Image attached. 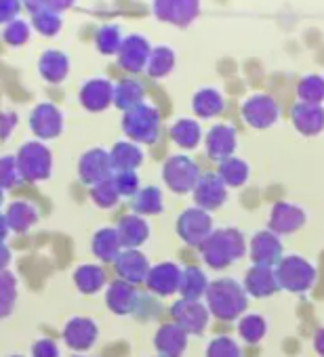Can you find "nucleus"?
<instances>
[{
  "mask_svg": "<svg viewBox=\"0 0 324 357\" xmlns=\"http://www.w3.org/2000/svg\"><path fill=\"white\" fill-rule=\"evenodd\" d=\"M205 296H207L209 313H213L217 319H223V321L240 317L249 305V294L244 292V288L236 280H230V278H221L209 284Z\"/></svg>",
  "mask_w": 324,
  "mask_h": 357,
  "instance_id": "obj_1",
  "label": "nucleus"
},
{
  "mask_svg": "<svg viewBox=\"0 0 324 357\" xmlns=\"http://www.w3.org/2000/svg\"><path fill=\"white\" fill-rule=\"evenodd\" d=\"M246 250L244 238L236 227L213 229V234L200 244L202 261L213 269H226L236 263Z\"/></svg>",
  "mask_w": 324,
  "mask_h": 357,
  "instance_id": "obj_2",
  "label": "nucleus"
},
{
  "mask_svg": "<svg viewBox=\"0 0 324 357\" xmlns=\"http://www.w3.org/2000/svg\"><path fill=\"white\" fill-rule=\"evenodd\" d=\"M17 162V170L24 181L36 183V181H45L51 174V166H53V158L51 151L40 143V141H28L22 145V149L15 155Z\"/></svg>",
  "mask_w": 324,
  "mask_h": 357,
  "instance_id": "obj_3",
  "label": "nucleus"
},
{
  "mask_svg": "<svg viewBox=\"0 0 324 357\" xmlns=\"http://www.w3.org/2000/svg\"><path fill=\"white\" fill-rule=\"evenodd\" d=\"M278 288L286 292H305L316 282V267L301 257H282L274 269Z\"/></svg>",
  "mask_w": 324,
  "mask_h": 357,
  "instance_id": "obj_4",
  "label": "nucleus"
},
{
  "mask_svg": "<svg viewBox=\"0 0 324 357\" xmlns=\"http://www.w3.org/2000/svg\"><path fill=\"white\" fill-rule=\"evenodd\" d=\"M162 178H165L167 188H171V192L188 194V192H194L198 183L200 168L188 155H171L165 162V166H162Z\"/></svg>",
  "mask_w": 324,
  "mask_h": 357,
  "instance_id": "obj_5",
  "label": "nucleus"
},
{
  "mask_svg": "<svg viewBox=\"0 0 324 357\" xmlns=\"http://www.w3.org/2000/svg\"><path fill=\"white\" fill-rule=\"evenodd\" d=\"M122 130L131 141L154 143L158 137V112L143 103L133 109H126L122 118Z\"/></svg>",
  "mask_w": 324,
  "mask_h": 357,
  "instance_id": "obj_6",
  "label": "nucleus"
},
{
  "mask_svg": "<svg viewBox=\"0 0 324 357\" xmlns=\"http://www.w3.org/2000/svg\"><path fill=\"white\" fill-rule=\"evenodd\" d=\"M177 234L179 238L190 246H200L211 234H213V221L211 215L198 206L188 208L177 219Z\"/></svg>",
  "mask_w": 324,
  "mask_h": 357,
  "instance_id": "obj_7",
  "label": "nucleus"
},
{
  "mask_svg": "<svg viewBox=\"0 0 324 357\" xmlns=\"http://www.w3.org/2000/svg\"><path fill=\"white\" fill-rule=\"evenodd\" d=\"M171 315L186 334H202L209 324V309L200 301L182 298L173 305Z\"/></svg>",
  "mask_w": 324,
  "mask_h": 357,
  "instance_id": "obj_8",
  "label": "nucleus"
},
{
  "mask_svg": "<svg viewBox=\"0 0 324 357\" xmlns=\"http://www.w3.org/2000/svg\"><path fill=\"white\" fill-rule=\"evenodd\" d=\"M78 174L80 181L87 185H97L105 178H110L114 174L112 170V162H110V151L105 149H89L80 162H78Z\"/></svg>",
  "mask_w": 324,
  "mask_h": 357,
  "instance_id": "obj_9",
  "label": "nucleus"
},
{
  "mask_svg": "<svg viewBox=\"0 0 324 357\" xmlns=\"http://www.w3.org/2000/svg\"><path fill=\"white\" fill-rule=\"evenodd\" d=\"M228 198V190H226V183L219 178V174H202L198 178V183L194 188V202L198 208L202 211H217L221 208V204L226 202Z\"/></svg>",
  "mask_w": 324,
  "mask_h": 357,
  "instance_id": "obj_10",
  "label": "nucleus"
},
{
  "mask_svg": "<svg viewBox=\"0 0 324 357\" xmlns=\"http://www.w3.org/2000/svg\"><path fill=\"white\" fill-rule=\"evenodd\" d=\"M30 128L38 139H55L64 130V116L53 103H38L30 116Z\"/></svg>",
  "mask_w": 324,
  "mask_h": 357,
  "instance_id": "obj_11",
  "label": "nucleus"
},
{
  "mask_svg": "<svg viewBox=\"0 0 324 357\" xmlns=\"http://www.w3.org/2000/svg\"><path fill=\"white\" fill-rule=\"evenodd\" d=\"M282 259V242L272 231H257L251 240V261L253 265L272 267Z\"/></svg>",
  "mask_w": 324,
  "mask_h": 357,
  "instance_id": "obj_12",
  "label": "nucleus"
},
{
  "mask_svg": "<svg viewBox=\"0 0 324 357\" xmlns=\"http://www.w3.org/2000/svg\"><path fill=\"white\" fill-rule=\"evenodd\" d=\"M182 269L175 263H158L149 269L145 284L158 296H171L179 290Z\"/></svg>",
  "mask_w": 324,
  "mask_h": 357,
  "instance_id": "obj_13",
  "label": "nucleus"
},
{
  "mask_svg": "<svg viewBox=\"0 0 324 357\" xmlns=\"http://www.w3.org/2000/svg\"><path fill=\"white\" fill-rule=\"evenodd\" d=\"M305 223V213L288 202H278L274 204L270 213V231L276 236H288L301 229Z\"/></svg>",
  "mask_w": 324,
  "mask_h": 357,
  "instance_id": "obj_14",
  "label": "nucleus"
},
{
  "mask_svg": "<svg viewBox=\"0 0 324 357\" xmlns=\"http://www.w3.org/2000/svg\"><path fill=\"white\" fill-rule=\"evenodd\" d=\"M99 330L89 317H72L64 328V340L74 351H87L95 344Z\"/></svg>",
  "mask_w": 324,
  "mask_h": 357,
  "instance_id": "obj_15",
  "label": "nucleus"
},
{
  "mask_svg": "<svg viewBox=\"0 0 324 357\" xmlns=\"http://www.w3.org/2000/svg\"><path fill=\"white\" fill-rule=\"evenodd\" d=\"M154 347L158 357H182L188 347V334L173 321L160 326L154 336Z\"/></svg>",
  "mask_w": 324,
  "mask_h": 357,
  "instance_id": "obj_16",
  "label": "nucleus"
},
{
  "mask_svg": "<svg viewBox=\"0 0 324 357\" xmlns=\"http://www.w3.org/2000/svg\"><path fill=\"white\" fill-rule=\"evenodd\" d=\"M114 265H116V271H118L120 280H124L128 284L145 282V278H147V273L152 269L145 255H141L139 250H131V248L122 250L118 255V259L114 261Z\"/></svg>",
  "mask_w": 324,
  "mask_h": 357,
  "instance_id": "obj_17",
  "label": "nucleus"
},
{
  "mask_svg": "<svg viewBox=\"0 0 324 357\" xmlns=\"http://www.w3.org/2000/svg\"><path fill=\"white\" fill-rule=\"evenodd\" d=\"M114 101V86L105 78H91L80 89V103L89 112H103Z\"/></svg>",
  "mask_w": 324,
  "mask_h": 357,
  "instance_id": "obj_18",
  "label": "nucleus"
},
{
  "mask_svg": "<svg viewBox=\"0 0 324 357\" xmlns=\"http://www.w3.org/2000/svg\"><path fill=\"white\" fill-rule=\"evenodd\" d=\"M236 149V130L232 126H226V124H217L209 130V137H207V153L211 160L215 162H223L228 158H232Z\"/></svg>",
  "mask_w": 324,
  "mask_h": 357,
  "instance_id": "obj_19",
  "label": "nucleus"
},
{
  "mask_svg": "<svg viewBox=\"0 0 324 357\" xmlns=\"http://www.w3.org/2000/svg\"><path fill=\"white\" fill-rule=\"evenodd\" d=\"M244 292L255 296V298H267L274 292H278V282L274 275L272 267H261V265H253L246 275H244Z\"/></svg>",
  "mask_w": 324,
  "mask_h": 357,
  "instance_id": "obj_20",
  "label": "nucleus"
},
{
  "mask_svg": "<svg viewBox=\"0 0 324 357\" xmlns=\"http://www.w3.org/2000/svg\"><path fill=\"white\" fill-rule=\"evenodd\" d=\"M105 303H108V309L114 311L116 315H126L137 307V290L133 284L124 280H116L110 284L105 292Z\"/></svg>",
  "mask_w": 324,
  "mask_h": 357,
  "instance_id": "obj_21",
  "label": "nucleus"
},
{
  "mask_svg": "<svg viewBox=\"0 0 324 357\" xmlns=\"http://www.w3.org/2000/svg\"><path fill=\"white\" fill-rule=\"evenodd\" d=\"M116 234H118V240L122 244V248H131V250H137V246H141L147 236H149V225L143 221V217L139 215H126L122 217V221L118 223L116 227Z\"/></svg>",
  "mask_w": 324,
  "mask_h": 357,
  "instance_id": "obj_22",
  "label": "nucleus"
},
{
  "mask_svg": "<svg viewBox=\"0 0 324 357\" xmlns=\"http://www.w3.org/2000/svg\"><path fill=\"white\" fill-rule=\"evenodd\" d=\"M147 59H149V47L141 36H128L118 49V61L128 72L143 70Z\"/></svg>",
  "mask_w": 324,
  "mask_h": 357,
  "instance_id": "obj_23",
  "label": "nucleus"
},
{
  "mask_svg": "<svg viewBox=\"0 0 324 357\" xmlns=\"http://www.w3.org/2000/svg\"><path fill=\"white\" fill-rule=\"evenodd\" d=\"M38 72L40 76L51 82V84H59L66 80L68 72H70V59L64 51L57 49H49L40 55L38 59Z\"/></svg>",
  "mask_w": 324,
  "mask_h": 357,
  "instance_id": "obj_24",
  "label": "nucleus"
},
{
  "mask_svg": "<svg viewBox=\"0 0 324 357\" xmlns=\"http://www.w3.org/2000/svg\"><path fill=\"white\" fill-rule=\"evenodd\" d=\"M143 160L141 149L131 143V141H120L112 147L110 151V162H112V170L114 172H128L135 170Z\"/></svg>",
  "mask_w": 324,
  "mask_h": 357,
  "instance_id": "obj_25",
  "label": "nucleus"
},
{
  "mask_svg": "<svg viewBox=\"0 0 324 357\" xmlns=\"http://www.w3.org/2000/svg\"><path fill=\"white\" fill-rule=\"evenodd\" d=\"M276 116H278V109H276L274 101L267 97H255L244 105V118L255 128H265V126L274 124Z\"/></svg>",
  "mask_w": 324,
  "mask_h": 357,
  "instance_id": "obj_26",
  "label": "nucleus"
},
{
  "mask_svg": "<svg viewBox=\"0 0 324 357\" xmlns=\"http://www.w3.org/2000/svg\"><path fill=\"white\" fill-rule=\"evenodd\" d=\"M93 255L103 261V263H112L118 259V255L122 252V244L118 240V234L116 229L112 227H105V229H99L95 236H93Z\"/></svg>",
  "mask_w": 324,
  "mask_h": 357,
  "instance_id": "obj_27",
  "label": "nucleus"
},
{
  "mask_svg": "<svg viewBox=\"0 0 324 357\" xmlns=\"http://www.w3.org/2000/svg\"><path fill=\"white\" fill-rule=\"evenodd\" d=\"M209 280L202 269L198 267H186L182 269V280H179V292L188 301H200V296L207 294Z\"/></svg>",
  "mask_w": 324,
  "mask_h": 357,
  "instance_id": "obj_28",
  "label": "nucleus"
},
{
  "mask_svg": "<svg viewBox=\"0 0 324 357\" xmlns=\"http://www.w3.org/2000/svg\"><path fill=\"white\" fill-rule=\"evenodd\" d=\"M7 225L11 231H17V234H24L28 231L36 221H38V213L32 204L28 202H13L9 208H7Z\"/></svg>",
  "mask_w": 324,
  "mask_h": 357,
  "instance_id": "obj_29",
  "label": "nucleus"
},
{
  "mask_svg": "<svg viewBox=\"0 0 324 357\" xmlns=\"http://www.w3.org/2000/svg\"><path fill=\"white\" fill-rule=\"evenodd\" d=\"M293 122L303 135H316L324 128V112L318 105H297Z\"/></svg>",
  "mask_w": 324,
  "mask_h": 357,
  "instance_id": "obj_30",
  "label": "nucleus"
},
{
  "mask_svg": "<svg viewBox=\"0 0 324 357\" xmlns=\"http://www.w3.org/2000/svg\"><path fill=\"white\" fill-rule=\"evenodd\" d=\"M74 284L82 294H95L105 286V271L97 265H82L74 271Z\"/></svg>",
  "mask_w": 324,
  "mask_h": 357,
  "instance_id": "obj_31",
  "label": "nucleus"
},
{
  "mask_svg": "<svg viewBox=\"0 0 324 357\" xmlns=\"http://www.w3.org/2000/svg\"><path fill=\"white\" fill-rule=\"evenodd\" d=\"M133 211L139 217H149V215H160L162 213V192L154 185L141 190L133 198Z\"/></svg>",
  "mask_w": 324,
  "mask_h": 357,
  "instance_id": "obj_32",
  "label": "nucleus"
},
{
  "mask_svg": "<svg viewBox=\"0 0 324 357\" xmlns=\"http://www.w3.org/2000/svg\"><path fill=\"white\" fill-rule=\"evenodd\" d=\"M219 178L226 183V188H240L249 178V164L232 155L219 164Z\"/></svg>",
  "mask_w": 324,
  "mask_h": 357,
  "instance_id": "obj_33",
  "label": "nucleus"
},
{
  "mask_svg": "<svg viewBox=\"0 0 324 357\" xmlns=\"http://www.w3.org/2000/svg\"><path fill=\"white\" fill-rule=\"evenodd\" d=\"M30 26H32L38 34H43V36H55V34L61 30L64 20H61V13L53 11L51 7L45 5V7L32 11V22H30Z\"/></svg>",
  "mask_w": 324,
  "mask_h": 357,
  "instance_id": "obj_34",
  "label": "nucleus"
},
{
  "mask_svg": "<svg viewBox=\"0 0 324 357\" xmlns=\"http://www.w3.org/2000/svg\"><path fill=\"white\" fill-rule=\"evenodd\" d=\"M141 97L143 91L135 80H122L114 86V105L120 109H133L137 105H141Z\"/></svg>",
  "mask_w": 324,
  "mask_h": 357,
  "instance_id": "obj_35",
  "label": "nucleus"
},
{
  "mask_svg": "<svg viewBox=\"0 0 324 357\" xmlns=\"http://www.w3.org/2000/svg\"><path fill=\"white\" fill-rule=\"evenodd\" d=\"M171 137H173V141H175L179 147H184V149H194V147L200 143V126H198V122L184 118V120H179V122L173 124Z\"/></svg>",
  "mask_w": 324,
  "mask_h": 357,
  "instance_id": "obj_36",
  "label": "nucleus"
},
{
  "mask_svg": "<svg viewBox=\"0 0 324 357\" xmlns=\"http://www.w3.org/2000/svg\"><path fill=\"white\" fill-rule=\"evenodd\" d=\"M17 298V280L11 271L0 273V319L11 315Z\"/></svg>",
  "mask_w": 324,
  "mask_h": 357,
  "instance_id": "obj_37",
  "label": "nucleus"
},
{
  "mask_svg": "<svg viewBox=\"0 0 324 357\" xmlns=\"http://www.w3.org/2000/svg\"><path fill=\"white\" fill-rule=\"evenodd\" d=\"M265 319L261 315H255V313H249V315H242L240 324H238V334L244 342L249 344H255L259 342L263 336H265Z\"/></svg>",
  "mask_w": 324,
  "mask_h": 357,
  "instance_id": "obj_38",
  "label": "nucleus"
},
{
  "mask_svg": "<svg viewBox=\"0 0 324 357\" xmlns=\"http://www.w3.org/2000/svg\"><path fill=\"white\" fill-rule=\"evenodd\" d=\"M30 34H32V26L26 20H22V17L5 24V28H3V40L9 47H22V45H26L28 38H30Z\"/></svg>",
  "mask_w": 324,
  "mask_h": 357,
  "instance_id": "obj_39",
  "label": "nucleus"
},
{
  "mask_svg": "<svg viewBox=\"0 0 324 357\" xmlns=\"http://www.w3.org/2000/svg\"><path fill=\"white\" fill-rule=\"evenodd\" d=\"M221 107H223V103H221V97L217 91H200L194 97V112L202 118L217 116L221 112Z\"/></svg>",
  "mask_w": 324,
  "mask_h": 357,
  "instance_id": "obj_40",
  "label": "nucleus"
},
{
  "mask_svg": "<svg viewBox=\"0 0 324 357\" xmlns=\"http://www.w3.org/2000/svg\"><path fill=\"white\" fill-rule=\"evenodd\" d=\"M91 198H93V202H95L99 208H114V206L118 204L120 196H118V192H116V188H114L112 176L91 188Z\"/></svg>",
  "mask_w": 324,
  "mask_h": 357,
  "instance_id": "obj_41",
  "label": "nucleus"
},
{
  "mask_svg": "<svg viewBox=\"0 0 324 357\" xmlns=\"http://www.w3.org/2000/svg\"><path fill=\"white\" fill-rule=\"evenodd\" d=\"M122 40H120V34H118V28L116 26H101L95 34V47L99 49V53L103 55H112L120 49Z\"/></svg>",
  "mask_w": 324,
  "mask_h": 357,
  "instance_id": "obj_42",
  "label": "nucleus"
},
{
  "mask_svg": "<svg viewBox=\"0 0 324 357\" xmlns=\"http://www.w3.org/2000/svg\"><path fill=\"white\" fill-rule=\"evenodd\" d=\"M173 61H175V57L169 49H156L147 59V74L156 76V78L165 76L173 68Z\"/></svg>",
  "mask_w": 324,
  "mask_h": 357,
  "instance_id": "obj_43",
  "label": "nucleus"
},
{
  "mask_svg": "<svg viewBox=\"0 0 324 357\" xmlns=\"http://www.w3.org/2000/svg\"><path fill=\"white\" fill-rule=\"evenodd\" d=\"M207 357H242L240 347L230 336H217L207 347Z\"/></svg>",
  "mask_w": 324,
  "mask_h": 357,
  "instance_id": "obj_44",
  "label": "nucleus"
},
{
  "mask_svg": "<svg viewBox=\"0 0 324 357\" xmlns=\"http://www.w3.org/2000/svg\"><path fill=\"white\" fill-rule=\"evenodd\" d=\"M20 181V170H17V162L11 155L0 158V190H9L15 188Z\"/></svg>",
  "mask_w": 324,
  "mask_h": 357,
  "instance_id": "obj_45",
  "label": "nucleus"
},
{
  "mask_svg": "<svg viewBox=\"0 0 324 357\" xmlns=\"http://www.w3.org/2000/svg\"><path fill=\"white\" fill-rule=\"evenodd\" d=\"M112 181H114V188L118 192V196H135L137 194V188H139V178L135 174V170H128V172H114L112 174Z\"/></svg>",
  "mask_w": 324,
  "mask_h": 357,
  "instance_id": "obj_46",
  "label": "nucleus"
},
{
  "mask_svg": "<svg viewBox=\"0 0 324 357\" xmlns=\"http://www.w3.org/2000/svg\"><path fill=\"white\" fill-rule=\"evenodd\" d=\"M158 9H160V13L165 11V17L184 22L186 13L192 9V0H162V5H158Z\"/></svg>",
  "mask_w": 324,
  "mask_h": 357,
  "instance_id": "obj_47",
  "label": "nucleus"
},
{
  "mask_svg": "<svg viewBox=\"0 0 324 357\" xmlns=\"http://www.w3.org/2000/svg\"><path fill=\"white\" fill-rule=\"evenodd\" d=\"M22 0H0V24H9L20 17Z\"/></svg>",
  "mask_w": 324,
  "mask_h": 357,
  "instance_id": "obj_48",
  "label": "nucleus"
},
{
  "mask_svg": "<svg viewBox=\"0 0 324 357\" xmlns=\"http://www.w3.org/2000/svg\"><path fill=\"white\" fill-rule=\"evenodd\" d=\"M32 357H59V349L53 340L43 338L38 342H34L32 347Z\"/></svg>",
  "mask_w": 324,
  "mask_h": 357,
  "instance_id": "obj_49",
  "label": "nucleus"
},
{
  "mask_svg": "<svg viewBox=\"0 0 324 357\" xmlns=\"http://www.w3.org/2000/svg\"><path fill=\"white\" fill-rule=\"evenodd\" d=\"M17 126V114L15 112H3L0 114V139H7Z\"/></svg>",
  "mask_w": 324,
  "mask_h": 357,
  "instance_id": "obj_50",
  "label": "nucleus"
},
{
  "mask_svg": "<svg viewBox=\"0 0 324 357\" xmlns=\"http://www.w3.org/2000/svg\"><path fill=\"white\" fill-rule=\"evenodd\" d=\"M322 95H324V86L318 80H309V82H305L301 86V97L307 99V101H314L316 103L318 99H322Z\"/></svg>",
  "mask_w": 324,
  "mask_h": 357,
  "instance_id": "obj_51",
  "label": "nucleus"
},
{
  "mask_svg": "<svg viewBox=\"0 0 324 357\" xmlns=\"http://www.w3.org/2000/svg\"><path fill=\"white\" fill-rule=\"evenodd\" d=\"M74 3H76V0H47V7H51L53 11L61 13V11H66V9H70Z\"/></svg>",
  "mask_w": 324,
  "mask_h": 357,
  "instance_id": "obj_52",
  "label": "nucleus"
},
{
  "mask_svg": "<svg viewBox=\"0 0 324 357\" xmlns=\"http://www.w3.org/2000/svg\"><path fill=\"white\" fill-rule=\"evenodd\" d=\"M9 265H11V250L5 244H0V273L7 271Z\"/></svg>",
  "mask_w": 324,
  "mask_h": 357,
  "instance_id": "obj_53",
  "label": "nucleus"
},
{
  "mask_svg": "<svg viewBox=\"0 0 324 357\" xmlns=\"http://www.w3.org/2000/svg\"><path fill=\"white\" fill-rule=\"evenodd\" d=\"M314 347H316V351L324 357V328L316 334V338H314Z\"/></svg>",
  "mask_w": 324,
  "mask_h": 357,
  "instance_id": "obj_54",
  "label": "nucleus"
},
{
  "mask_svg": "<svg viewBox=\"0 0 324 357\" xmlns=\"http://www.w3.org/2000/svg\"><path fill=\"white\" fill-rule=\"evenodd\" d=\"M22 5H26L30 11H36V9L47 5V0H22Z\"/></svg>",
  "mask_w": 324,
  "mask_h": 357,
  "instance_id": "obj_55",
  "label": "nucleus"
},
{
  "mask_svg": "<svg viewBox=\"0 0 324 357\" xmlns=\"http://www.w3.org/2000/svg\"><path fill=\"white\" fill-rule=\"evenodd\" d=\"M7 234H9V225H7V219H5V215H0V244L5 242Z\"/></svg>",
  "mask_w": 324,
  "mask_h": 357,
  "instance_id": "obj_56",
  "label": "nucleus"
},
{
  "mask_svg": "<svg viewBox=\"0 0 324 357\" xmlns=\"http://www.w3.org/2000/svg\"><path fill=\"white\" fill-rule=\"evenodd\" d=\"M3 200H5V192L0 190V206H3Z\"/></svg>",
  "mask_w": 324,
  "mask_h": 357,
  "instance_id": "obj_57",
  "label": "nucleus"
},
{
  "mask_svg": "<svg viewBox=\"0 0 324 357\" xmlns=\"http://www.w3.org/2000/svg\"><path fill=\"white\" fill-rule=\"evenodd\" d=\"M76 357H82V355H76Z\"/></svg>",
  "mask_w": 324,
  "mask_h": 357,
  "instance_id": "obj_58",
  "label": "nucleus"
},
{
  "mask_svg": "<svg viewBox=\"0 0 324 357\" xmlns=\"http://www.w3.org/2000/svg\"><path fill=\"white\" fill-rule=\"evenodd\" d=\"M13 357H20V355H13Z\"/></svg>",
  "mask_w": 324,
  "mask_h": 357,
  "instance_id": "obj_59",
  "label": "nucleus"
}]
</instances>
